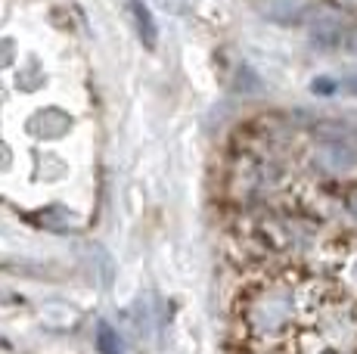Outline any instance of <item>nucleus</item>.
<instances>
[{
    "label": "nucleus",
    "mask_w": 357,
    "mask_h": 354,
    "mask_svg": "<svg viewBox=\"0 0 357 354\" xmlns=\"http://www.w3.org/2000/svg\"><path fill=\"white\" fill-rule=\"evenodd\" d=\"M292 317H295V295L286 286H271V289H264L258 295L255 308H252V320H255L258 332H264V336L283 332L286 326L292 323Z\"/></svg>",
    "instance_id": "nucleus-1"
},
{
    "label": "nucleus",
    "mask_w": 357,
    "mask_h": 354,
    "mask_svg": "<svg viewBox=\"0 0 357 354\" xmlns=\"http://www.w3.org/2000/svg\"><path fill=\"white\" fill-rule=\"evenodd\" d=\"M307 25H311L314 38L317 40H339L342 31H345V16H342V10H333V6H320V10L311 13V19H307Z\"/></svg>",
    "instance_id": "nucleus-2"
},
{
    "label": "nucleus",
    "mask_w": 357,
    "mask_h": 354,
    "mask_svg": "<svg viewBox=\"0 0 357 354\" xmlns=\"http://www.w3.org/2000/svg\"><path fill=\"white\" fill-rule=\"evenodd\" d=\"M128 6H130V19H134L137 35L153 50L155 40H159V29H155V19H153V13H149V6L143 3V0H128Z\"/></svg>",
    "instance_id": "nucleus-3"
},
{
    "label": "nucleus",
    "mask_w": 357,
    "mask_h": 354,
    "mask_svg": "<svg viewBox=\"0 0 357 354\" xmlns=\"http://www.w3.org/2000/svg\"><path fill=\"white\" fill-rule=\"evenodd\" d=\"M97 348L102 354H121V339L115 336V330L109 323H100V342H97Z\"/></svg>",
    "instance_id": "nucleus-4"
},
{
    "label": "nucleus",
    "mask_w": 357,
    "mask_h": 354,
    "mask_svg": "<svg viewBox=\"0 0 357 354\" xmlns=\"http://www.w3.org/2000/svg\"><path fill=\"white\" fill-rule=\"evenodd\" d=\"M311 91H314V93H326V97H329V93H335V91H339V84H335L333 78H314Z\"/></svg>",
    "instance_id": "nucleus-5"
},
{
    "label": "nucleus",
    "mask_w": 357,
    "mask_h": 354,
    "mask_svg": "<svg viewBox=\"0 0 357 354\" xmlns=\"http://www.w3.org/2000/svg\"><path fill=\"white\" fill-rule=\"evenodd\" d=\"M345 208H348V215L357 221V187L348 190V196H345Z\"/></svg>",
    "instance_id": "nucleus-6"
},
{
    "label": "nucleus",
    "mask_w": 357,
    "mask_h": 354,
    "mask_svg": "<svg viewBox=\"0 0 357 354\" xmlns=\"http://www.w3.org/2000/svg\"><path fill=\"white\" fill-rule=\"evenodd\" d=\"M342 87H345L348 93H354V97H357V69H354V72H348L345 78H342Z\"/></svg>",
    "instance_id": "nucleus-7"
},
{
    "label": "nucleus",
    "mask_w": 357,
    "mask_h": 354,
    "mask_svg": "<svg viewBox=\"0 0 357 354\" xmlns=\"http://www.w3.org/2000/svg\"><path fill=\"white\" fill-rule=\"evenodd\" d=\"M345 47H348L351 53H357V31H351V35L345 38Z\"/></svg>",
    "instance_id": "nucleus-8"
},
{
    "label": "nucleus",
    "mask_w": 357,
    "mask_h": 354,
    "mask_svg": "<svg viewBox=\"0 0 357 354\" xmlns=\"http://www.w3.org/2000/svg\"><path fill=\"white\" fill-rule=\"evenodd\" d=\"M324 354H351V351H342V348H329V351H324Z\"/></svg>",
    "instance_id": "nucleus-9"
},
{
    "label": "nucleus",
    "mask_w": 357,
    "mask_h": 354,
    "mask_svg": "<svg viewBox=\"0 0 357 354\" xmlns=\"http://www.w3.org/2000/svg\"><path fill=\"white\" fill-rule=\"evenodd\" d=\"M351 277H354V286H357V258H354V264H351Z\"/></svg>",
    "instance_id": "nucleus-10"
}]
</instances>
